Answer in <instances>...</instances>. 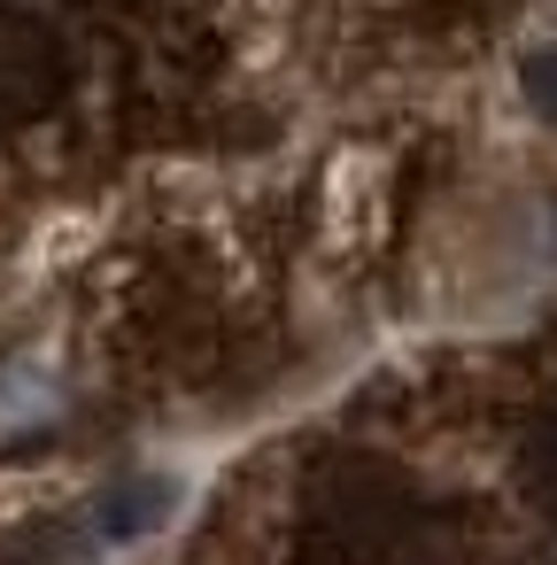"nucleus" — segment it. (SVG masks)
<instances>
[{"label": "nucleus", "mask_w": 557, "mask_h": 565, "mask_svg": "<svg viewBox=\"0 0 557 565\" xmlns=\"http://www.w3.org/2000/svg\"><path fill=\"white\" fill-rule=\"evenodd\" d=\"M403 542H410V511H387V503H333L318 519V565H403Z\"/></svg>", "instance_id": "1"}, {"label": "nucleus", "mask_w": 557, "mask_h": 565, "mask_svg": "<svg viewBox=\"0 0 557 565\" xmlns=\"http://www.w3.org/2000/svg\"><path fill=\"white\" fill-rule=\"evenodd\" d=\"M171 503H179V488L156 480V472L117 480V488H101V503H94V542H132V534H148V526H163Z\"/></svg>", "instance_id": "2"}, {"label": "nucleus", "mask_w": 557, "mask_h": 565, "mask_svg": "<svg viewBox=\"0 0 557 565\" xmlns=\"http://www.w3.org/2000/svg\"><path fill=\"white\" fill-rule=\"evenodd\" d=\"M518 86H526V102H534V117H542V125H557V47H542V55H526V71H518Z\"/></svg>", "instance_id": "3"}, {"label": "nucleus", "mask_w": 557, "mask_h": 565, "mask_svg": "<svg viewBox=\"0 0 557 565\" xmlns=\"http://www.w3.org/2000/svg\"><path fill=\"white\" fill-rule=\"evenodd\" d=\"M526 480H534V495L557 511V426L534 434V449H526Z\"/></svg>", "instance_id": "4"}]
</instances>
